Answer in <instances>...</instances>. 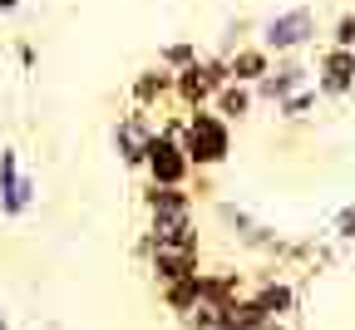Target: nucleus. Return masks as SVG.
<instances>
[{"label": "nucleus", "instance_id": "nucleus-17", "mask_svg": "<svg viewBox=\"0 0 355 330\" xmlns=\"http://www.w3.org/2000/svg\"><path fill=\"white\" fill-rule=\"evenodd\" d=\"M193 60H198L193 44H168V50H163V64H173V69H188Z\"/></svg>", "mask_w": 355, "mask_h": 330}, {"label": "nucleus", "instance_id": "nucleus-20", "mask_svg": "<svg viewBox=\"0 0 355 330\" xmlns=\"http://www.w3.org/2000/svg\"><path fill=\"white\" fill-rule=\"evenodd\" d=\"M306 109H311V94H291V99H282V114L286 119H301Z\"/></svg>", "mask_w": 355, "mask_h": 330}, {"label": "nucleus", "instance_id": "nucleus-8", "mask_svg": "<svg viewBox=\"0 0 355 330\" xmlns=\"http://www.w3.org/2000/svg\"><path fill=\"white\" fill-rule=\"evenodd\" d=\"M252 301L261 306V315L266 320H286L291 311H296V286H291V281H261V286L252 291Z\"/></svg>", "mask_w": 355, "mask_h": 330}, {"label": "nucleus", "instance_id": "nucleus-21", "mask_svg": "<svg viewBox=\"0 0 355 330\" xmlns=\"http://www.w3.org/2000/svg\"><path fill=\"white\" fill-rule=\"evenodd\" d=\"M261 330H291V325H286V320H266Z\"/></svg>", "mask_w": 355, "mask_h": 330}, {"label": "nucleus", "instance_id": "nucleus-2", "mask_svg": "<svg viewBox=\"0 0 355 330\" xmlns=\"http://www.w3.org/2000/svg\"><path fill=\"white\" fill-rule=\"evenodd\" d=\"M144 173H148L153 187H188L193 163H188L183 144H178L173 133H158V128H153V138L144 144Z\"/></svg>", "mask_w": 355, "mask_h": 330}, {"label": "nucleus", "instance_id": "nucleus-14", "mask_svg": "<svg viewBox=\"0 0 355 330\" xmlns=\"http://www.w3.org/2000/svg\"><path fill=\"white\" fill-rule=\"evenodd\" d=\"M158 296H163V306H168V311L188 315V311L198 306V271H193V276H178V281H163Z\"/></svg>", "mask_w": 355, "mask_h": 330}, {"label": "nucleus", "instance_id": "nucleus-15", "mask_svg": "<svg viewBox=\"0 0 355 330\" xmlns=\"http://www.w3.org/2000/svg\"><path fill=\"white\" fill-rule=\"evenodd\" d=\"M261 325H266V315H261V306L252 296H237L227 311H222V330H261Z\"/></svg>", "mask_w": 355, "mask_h": 330}, {"label": "nucleus", "instance_id": "nucleus-13", "mask_svg": "<svg viewBox=\"0 0 355 330\" xmlns=\"http://www.w3.org/2000/svg\"><path fill=\"white\" fill-rule=\"evenodd\" d=\"M301 84H306V69H301V64H286V69H277V74H261V79H257V94H261V99H291Z\"/></svg>", "mask_w": 355, "mask_h": 330}, {"label": "nucleus", "instance_id": "nucleus-11", "mask_svg": "<svg viewBox=\"0 0 355 330\" xmlns=\"http://www.w3.org/2000/svg\"><path fill=\"white\" fill-rule=\"evenodd\" d=\"M252 99H257V94H252L247 84H222V89L212 94V114H217L222 123L247 119V114H252Z\"/></svg>", "mask_w": 355, "mask_h": 330}, {"label": "nucleus", "instance_id": "nucleus-18", "mask_svg": "<svg viewBox=\"0 0 355 330\" xmlns=\"http://www.w3.org/2000/svg\"><path fill=\"white\" fill-rule=\"evenodd\" d=\"M336 237H340V242H355V202H345V207L336 212Z\"/></svg>", "mask_w": 355, "mask_h": 330}, {"label": "nucleus", "instance_id": "nucleus-22", "mask_svg": "<svg viewBox=\"0 0 355 330\" xmlns=\"http://www.w3.org/2000/svg\"><path fill=\"white\" fill-rule=\"evenodd\" d=\"M0 330H10V325H6V315H0Z\"/></svg>", "mask_w": 355, "mask_h": 330}, {"label": "nucleus", "instance_id": "nucleus-1", "mask_svg": "<svg viewBox=\"0 0 355 330\" xmlns=\"http://www.w3.org/2000/svg\"><path fill=\"white\" fill-rule=\"evenodd\" d=\"M178 144H183L193 173H212L232 158V123H222L212 109H188L183 128H178Z\"/></svg>", "mask_w": 355, "mask_h": 330}, {"label": "nucleus", "instance_id": "nucleus-19", "mask_svg": "<svg viewBox=\"0 0 355 330\" xmlns=\"http://www.w3.org/2000/svg\"><path fill=\"white\" fill-rule=\"evenodd\" d=\"M336 50H355V15H340V25H336Z\"/></svg>", "mask_w": 355, "mask_h": 330}, {"label": "nucleus", "instance_id": "nucleus-3", "mask_svg": "<svg viewBox=\"0 0 355 330\" xmlns=\"http://www.w3.org/2000/svg\"><path fill=\"white\" fill-rule=\"evenodd\" d=\"M148 261H153V276L163 286V281L202 271V247L198 242H148Z\"/></svg>", "mask_w": 355, "mask_h": 330}, {"label": "nucleus", "instance_id": "nucleus-4", "mask_svg": "<svg viewBox=\"0 0 355 330\" xmlns=\"http://www.w3.org/2000/svg\"><path fill=\"white\" fill-rule=\"evenodd\" d=\"M25 207H30V182L20 177L15 153H0V212H6V217H20Z\"/></svg>", "mask_w": 355, "mask_h": 330}, {"label": "nucleus", "instance_id": "nucleus-12", "mask_svg": "<svg viewBox=\"0 0 355 330\" xmlns=\"http://www.w3.org/2000/svg\"><path fill=\"white\" fill-rule=\"evenodd\" d=\"M168 94H173V74H168V69H144L139 79H133V104H139L144 114H148L153 104H163Z\"/></svg>", "mask_w": 355, "mask_h": 330}, {"label": "nucleus", "instance_id": "nucleus-7", "mask_svg": "<svg viewBox=\"0 0 355 330\" xmlns=\"http://www.w3.org/2000/svg\"><path fill=\"white\" fill-rule=\"evenodd\" d=\"M355 79V50H331L321 55V94H350Z\"/></svg>", "mask_w": 355, "mask_h": 330}, {"label": "nucleus", "instance_id": "nucleus-5", "mask_svg": "<svg viewBox=\"0 0 355 330\" xmlns=\"http://www.w3.org/2000/svg\"><path fill=\"white\" fill-rule=\"evenodd\" d=\"M148 138H153V128H148L144 109H139V114H128V119L119 123V133H114L119 158H123V163H133V168H144V144H148Z\"/></svg>", "mask_w": 355, "mask_h": 330}, {"label": "nucleus", "instance_id": "nucleus-9", "mask_svg": "<svg viewBox=\"0 0 355 330\" xmlns=\"http://www.w3.org/2000/svg\"><path fill=\"white\" fill-rule=\"evenodd\" d=\"M144 207H148V217H193V193L188 187H153L148 182Z\"/></svg>", "mask_w": 355, "mask_h": 330}, {"label": "nucleus", "instance_id": "nucleus-10", "mask_svg": "<svg viewBox=\"0 0 355 330\" xmlns=\"http://www.w3.org/2000/svg\"><path fill=\"white\" fill-rule=\"evenodd\" d=\"M261 74H272V55H266V50H257V44H247V50H237L232 60H227V79L232 84H257Z\"/></svg>", "mask_w": 355, "mask_h": 330}, {"label": "nucleus", "instance_id": "nucleus-6", "mask_svg": "<svg viewBox=\"0 0 355 330\" xmlns=\"http://www.w3.org/2000/svg\"><path fill=\"white\" fill-rule=\"evenodd\" d=\"M306 35H311V10L277 15L266 25V50H296V44H306Z\"/></svg>", "mask_w": 355, "mask_h": 330}, {"label": "nucleus", "instance_id": "nucleus-16", "mask_svg": "<svg viewBox=\"0 0 355 330\" xmlns=\"http://www.w3.org/2000/svg\"><path fill=\"white\" fill-rule=\"evenodd\" d=\"M144 237L148 242H198V232H193V217H153Z\"/></svg>", "mask_w": 355, "mask_h": 330}]
</instances>
